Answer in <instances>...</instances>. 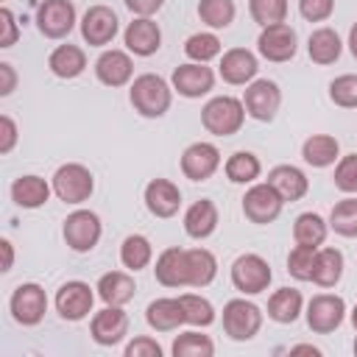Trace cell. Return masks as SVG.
<instances>
[{
    "label": "cell",
    "instance_id": "cell-1",
    "mask_svg": "<svg viewBox=\"0 0 357 357\" xmlns=\"http://www.w3.org/2000/svg\"><path fill=\"white\" fill-rule=\"evenodd\" d=\"M128 100L134 112H139L142 117H162L173 103V86L162 75L142 73L134 78L128 89Z\"/></svg>",
    "mask_w": 357,
    "mask_h": 357
},
{
    "label": "cell",
    "instance_id": "cell-2",
    "mask_svg": "<svg viewBox=\"0 0 357 357\" xmlns=\"http://www.w3.org/2000/svg\"><path fill=\"white\" fill-rule=\"evenodd\" d=\"M243 120H245V106H243V100H237L231 95H218V98L206 100L201 109V123L215 137L237 134L243 128Z\"/></svg>",
    "mask_w": 357,
    "mask_h": 357
},
{
    "label": "cell",
    "instance_id": "cell-3",
    "mask_svg": "<svg viewBox=\"0 0 357 357\" xmlns=\"http://www.w3.org/2000/svg\"><path fill=\"white\" fill-rule=\"evenodd\" d=\"M92 190H95L92 173L78 162H67L53 173V192L64 204H84L92 195Z\"/></svg>",
    "mask_w": 357,
    "mask_h": 357
},
{
    "label": "cell",
    "instance_id": "cell-4",
    "mask_svg": "<svg viewBox=\"0 0 357 357\" xmlns=\"http://www.w3.org/2000/svg\"><path fill=\"white\" fill-rule=\"evenodd\" d=\"M262 329V310L245 298H231L223 307V332L231 340H251Z\"/></svg>",
    "mask_w": 357,
    "mask_h": 357
},
{
    "label": "cell",
    "instance_id": "cell-5",
    "mask_svg": "<svg viewBox=\"0 0 357 357\" xmlns=\"http://www.w3.org/2000/svg\"><path fill=\"white\" fill-rule=\"evenodd\" d=\"M271 279H273L271 265L259 254H243L231 262V284L245 296H257L268 290Z\"/></svg>",
    "mask_w": 357,
    "mask_h": 357
},
{
    "label": "cell",
    "instance_id": "cell-6",
    "mask_svg": "<svg viewBox=\"0 0 357 357\" xmlns=\"http://www.w3.org/2000/svg\"><path fill=\"white\" fill-rule=\"evenodd\" d=\"M243 106H245V114H251L254 120L259 123H271L282 106V89L276 86V81H268V78H257L245 86V95H243Z\"/></svg>",
    "mask_w": 357,
    "mask_h": 357
},
{
    "label": "cell",
    "instance_id": "cell-7",
    "mask_svg": "<svg viewBox=\"0 0 357 357\" xmlns=\"http://www.w3.org/2000/svg\"><path fill=\"white\" fill-rule=\"evenodd\" d=\"M282 206H284V198H282L268 181L248 187L245 195H243V215H245L251 223H257V226L273 223V220L279 218Z\"/></svg>",
    "mask_w": 357,
    "mask_h": 357
},
{
    "label": "cell",
    "instance_id": "cell-8",
    "mask_svg": "<svg viewBox=\"0 0 357 357\" xmlns=\"http://www.w3.org/2000/svg\"><path fill=\"white\" fill-rule=\"evenodd\" d=\"M61 231H64V240H67V245L73 251L86 254V251H92L98 245L103 229H100V218L92 209H75V212L67 215Z\"/></svg>",
    "mask_w": 357,
    "mask_h": 357
},
{
    "label": "cell",
    "instance_id": "cell-9",
    "mask_svg": "<svg viewBox=\"0 0 357 357\" xmlns=\"http://www.w3.org/2000/svg\"><path fill=\"white\" fill-rule=\"evenodd\" d=\"M8 310H11V318L22 326H36L45 312H47V296L45 290L36 284V282H25L20 284L14 293H11V301H8Z\"/></svg>",
    "mask_w": 357,
    "mask_h": 357
},
{
    "label": "cell",
    "instance_id": "cell-10",
    "mask_svg": "<svg viewBox=\"0 0 357 357\" xmlns=\"http://www.w3.org/2000/svg\"><path fill=\"white\" fill-rule=\"evenodd\" d=\"M346 318V301L335 293H321L312 296L307 304V326L318 335H329L335 332Z\"/></svg>",
    "mask_w": 357,
    "mask_h": 357
},
{
    "label": "cell",
    "instance_id": "cell-11",
    "mask_svg": "<svg viewBox=\"0 0 357 357\" xmlns=\"http://www.w3.org/2000/svg\"><path fill=\"white\" fill-rule=\"evenodd\" d=\"M36 28L47 39H64L75 28V6L70 0H42L36 8Z\"/></svg>",
    "mask_w": 357,
    "mask_h": 357
},
{
    "label": "cell",
    "instance_id": "cell-12",
    "mask_svg": "<svg viewBox=\"0 0 357 357\" xmlns=\"http://www.w3.org/2000/svg\"><path fill=\"white\" fill-rule=\"evenodd\" d=\"M120 31V22H117V14L109 8V6H89L81 17V36L86 45L92 47H103L109 45Z\"/></svg>",
    "mask_w": 357,
    "mask_h": 357
},
{
    "label": "cell",
    "instance_id": "cell-13",
    "mask_svg": "<svg viewBox=\"0 0 357 357\" xmlns=\"http://www.w3.org/2000/svg\"><path fill=\"white\" fill-rule=\"evenodd\" d=\"M296 47H298L296 31H293L287 22H276V25L262 28V33H259V39H257L259 56L268 59V61H276V64L290 61V59L296 56Z\"/></svg>",
    "mask_w": 357,
    "mask_h": 357
},
{
    "label": "cell",
    "instance_id": "cell-14",
    "mask_svg": "<svg viewBox=\"0 0 357 357\" xmlns=\"http://www.w3.org/2000/svg\"><path fill=\"white\" fill-rule=\"evenodd\" d=\"M92 304H95V293L86 282H64L59 290H56V312L64 318V321H81L92 312Z\"/></svg>",
    "mask_w": 357,
    "mask_h": 357
},
{
    "label": "cell",
    "instance_id": "cell-15",
    "mask_svg": "<svg viewBox=\"0 0 357 357\" xmlns=\"http://www.w3.org/2000/svg\"><path fill=\"white\" fill-rule=\"evenodd\" d=\"M173 89L184 98H201L209 95L215 86V73L212 67L201 64V61H190V64H178L173 70Z\"/></svg>",
    "mask_w": 357,
    "mask_h": 357
},
{
    "label": "cell",
    "instance_id": "cell-16",
    "mask_svg": "<svg viewBox=\"0 0 357 357\" xmlns=\"http://www.w3.org/2000/svg\"><path fill=\"white\" fill-rule=\"evenodd\" d=\"M220 167V151L212 142H192L181 153V173L190 181H206Z\"/></svg>",
    "mask_w": 357,
    "mask_h": 357
},
{
    "label": "cell",
    "instance_id": "cell-17",
    "mask_svg": "<svg viewBox=\"0 0 357 357\" xmlns=\"http://www.w3.org/2000/svg\"><path fill=\"white\" fill-rule=\"evenodd\" d=\"M92 340L100 346H117L126 335H128V315L123 312V307L106 304L100 312L92 315Z\"/></svg>",
    "mask_w": 357,
    "mask_h": 357
},
{
    "label": "cell",
    "instance_id": "cell-18",
    "mask_svg": "<svg viewBox=\"0 0 357 357\" xmlns=\"http://www.w3.org/2000/svg\"><path fill=\"white\" fill-rule=\"evenodd\" d=\"M259 64H257V56L245 47H231L223 53L220 64H218V73L226 84H234V86H243V84H251L254 75H257Z\"/></svg>",
    "mask_w": 357,
    "mask_h": 357
},
{
    "label": "cell",
    "instance_id": "cell-19",
    "mask_svg": "<svg viewBox=\"0 0 357 357\" xmlns=\"http://www.w3.org/2000/svg\"><path fill=\"white\" fill-rule=\"evenodd\" d=\"M145 206L153 218H173L181 206V190L167 178H151L145 184Z\"/></svg>",
    "mask_w": 357,
    "mask_h": 357
},
{
    "label": "cell",
    "instance_id": "cell-20",
    "mask_svg": "<svg viewBox=\"0 0 357 357\" xmlns=\"http://www.w3.org/2000/svg\"><path fill=\"white\" fill-rule=\"evenodd\" d=\"M95 75L106 86H123L134 75V61H131V56L126 50H114V47L103 50L98 56V61H95Z\"/></svg>",
    "mask_w": 357,
    "mask_h": 357
},
{
    "label": "cell",
    "instance_id": "cell-21",
    "mask_svg": "<svg viewBox=\"0 0 357 357\" xmlns=\"http://www.w3.org/2000/svg\"><path fill=\"white\" fill-rule=\"evenodd\" d=\"M123 42L134 56H153L162 45V31L151 17H137L134 22H128Z\"/></svg>",
    "mask_w": 357,
    "mask_h": 357
},
{
    "label": "cell",
    "instance_id": "cell-22",
    "mask_svg": "<svg viewBox=\"0 0 357 357\" xmlns=\"http://www.w3.org/2000/svg\"><path fill=\"white\" fill-rule=\"evenodd\" d=\"M156 282L165 287H187V248L170 245L156 257Z\"/></svg>",
    "mask_w": 357,
    "mask_h": 357
},
{
    "label": "cell",
    "instance_id": "cell-23",
    "mask_svg": "<svg viewBox=\"0 0 357 357\" xmlns=\"http://www.w3.org/2000/svg\"><path fill=\"white\" fill-rule=\"evenodd\" d=\"M268 184L284 198V201H298L307 195L310 190V181L304 176V170H298L296 165H276L271 173H268Z\"/></svg>",
    "mask_w": 357,
    "mask_h": 357
},
{
    "label": "cell",
    "instance_id": "cell-24",
    "mask_svg": "<svg viewBox=\"0 0 357 357\" xmlns=\"http://www.w3.org/2000/svg\"><path fill=\"white\" fill-rule=\"evenodd\" d=\"M53 184H47L42 176H20L11 184V201L22 209H39L47 204Z\"/></svg>",
    "mask_w": 357,
    "mask_h": 357
},
{
    "label": "cell",
    "instance_id": "cell-25",
    "mask_svg": "<svg viewBox=\"0 0 357 357\" xmlns=\"http://www.w3.org/2000/svg\"><path fill=\"white\" fill-rule=\"evenodd\" d=\"M218 229V206L209 198H201L187 206L184 212V231L192 240H206Z\"/></svg>",
    "mask_w": 357,
    "mask_h": 357
},
{
    "label": "cell",
    "instance_id": "cell-26",
    "mask_svg": "<svg viewBox=\"0 0 357 357\" xmlns=\"http://www.w3.org/2000/svg\"><path fill=\"white\" fill-rule=\"evenodd\" d=\"M145 321L156 332H173L181 324H187V315H184V307H181L178 298H156V301L148 304Z\"/></svg>",
    "mask_w": 357,
    "mask_h": 357
},
{
    "label": "cell",
    "instance_id": "cell-27",
    "mask_svg": "<svg viewBox=\"0 0 357 357\" xmlns=\"http://www.w3.org/2000/svg\"><path fill=\"white\" fill-rule=\"evenodd\" d=\"M98 296L103 298V304H114V307H123V304H128L131 298H134V290H137V284H134V279L128 276V273H123V271H109V273H103L100 279H98Z\"/></svg>",
    "mask_w": 357,
    "mask_h": 357
},
{
    "label": "cell",
    "instance_id": "cell-28",
    "mask_svg": "<svg viewBox=\"0 0 357 357\" xmlns=\"http://www.w3.org/2000/svg\"><path fill=\"white\" fill-rule=\"evenodd\" d=\"M47 67L56 78H75L86 67V53L78 45H59L47 56Z\"/></svg>",
    "mask_w": 357,
    "mask_h": 357
},
{
    "label": "cell",
    "instance_id": "cell-29",
    "mask_svg": "<svg viewBox=\"0 0 357 357\" xmlns=\"http://www.w3.org/2000/svg\"><path fill=\"white\" fill-rule=\"evenodd\" d=\"M301 156L312 167H329V165H335L340 159V145H337V139L332 134H312L310 139H304Z\"/></svg>",
    "mask_w": 357,
    "mask_h": 357
},
{
    "label": "cell",
    "instance_id": "cell-30",
    "mask_svg": "<svg viewBox=\"0 0 357 357\" xmlns=\"http://www.w3.org/2000/svg\"><path fill=\"white\" fill-rule=\"evenodd\" d=\"M218 276V259L206 248H187V287H206Z\"/></svg>",
    "mask_w": 357,
    "mask_h": 357
},
{
    "label": "cell",
    "instance_id": "cell-31",
    "mask_svg": "<svg viewBox=\"0 0 357 357\" xmlns=\"http://www.w3.org/2000/svg\"><path fill=\"white\" fill-rule=\"evenodd\" d=\"M343 276V254L337 248H318L312 262V279L318 287H335Z\"/></svg>",
    "mask_w": 357,
    "mask_h": 357
},
{
    "label": "cell",
    "instance_id": "cell-32",
    "mask_svg": "<svg viewBox=\"0 0 357 357\" xmlns=\"http://www.w3.org/2000/svg\"><path fill=\"white\" fill-rule=\"evenodd\" d=\"M304 298L296 287H279L271 298H268V318L276 324H293L301 315Z\"/></svg>",
    "mask_w": 357,
    "mask_h": 357
},
{
    "label": "cell",
    "instance_id": "cell-33",
    "mask_svg": "<svg viewBox=\"0 0 357 357\" xmlns=\"http://www.w3.org/2000/svg\"><path fill=\"white\" fill-rule=\"evenodd\" d=\"M340 50H343V42L337 36V31L332 28H318L310 33V42H307V53L315 64H335L340 59Z\"/></svg>",
    "mask_w": 357,
    "mask_h": 357
},
{
    "label": "cell",
    "instance_id": "cell-34",
    "mask_svg": "<svg viewBox=\"0 0 357 357\" xmlns=\"http://www.w3.org/2000/svg\"><path fill=\"white\" fill-rule=\"evenodd\" d=\"M326 231H329V223L318 212H301L293 223V240L301 243V245L321 248V243L326 240Z\"/></svg>",
    "mask_w": 357,
    "mask_h": 357
},
{
    "label": "cell",
    "instance_id": "cell-35",
    "mask_svg": "<svg viewBox=\"0 0 357 357\" xmlns=\"http://www.w3.org/2000/svg\"><path fill=\"white\" fill-rule=\"evenodd\" d=\"M223 170H226V178H229L231 184H251V181L259 176L262 165H259V159H257L251 151H237V153H231V156L226 159Z\"/></svg>",
    "mask_w": 357,
    "mask_h": 357
},
{
    "label": "cell",
    "instance_id": "cell-36",
    "mask_svg": "<svg viewBox=\"0 0 357 357\" xmlns=\"http://www.w3.org/2000/svg\"><path fill=\"white\" fill-rule=\"evenodd\" d=\"M151 257H153V248H151V240L142 237V234H128L120 245V262L128 268V271H142L151 265Z\"/></svg>",
    "mask_w": 357,
    "mask_h": 357
},
{
    "label": "cell",
    "instance_id": "cell-37",
    "mask_svg": "<svg viewBox=\"0 0 357 357\" xmlns=\"http://www.w3.org/2000/svg\"><path fill=\"white\" fill-rule=\"evenodd\" d=\"M234 14V0H198V17L209 28H229Z\"/></svg>",
    "mask_w": 357,
    "mask_h": 357
},
{
    "label": "cell",
    "instance_id": "cell-38",
    "mask_svg": "<svg viewBox=\"0 0 357 357\" xmlns=\"http://www.w3.org/2000/svg\"><path fill=\"white\" fill-rule=\"evenodd\" d=\"M329 229L340 237H357V198H343L329 212Z\"/></svg>",
    "mask_w": 357,
    "mask_h": 357
},
{
    "label": "cell",
    "instance_id": "cell-39",
    "mask_svg": "<svg viewBox=\"0 0 357 357\" xmlns=\"http://www.w3.org/2000/svg\"><path fill=\"white\" fill-rule=\"evenodd\" d=\"M176 357H212L215 354V343L209 340V335H201V332H181L176 340H173V349H170Z\"/></svg>",
    "mask_w": 357,
    "mask_h": 357
},
{
    "label": "cell",
    "instance_id": "cell-40",
    "mask_svg": "<svg viewBox=\"0 0 357 357\" xmlns=\"http://www.w3.org/2000/svg\"><path fill=\"white\" fill-rule=\"evenodd\" d=\"M184 53L192 59V61H212L215 56H220V39L209 31H201V33H192L187 42H184Z\"/></svg>",
    "mask_w": 357,
    "mask_h": 357
},
{
    "label": "cell",
    "instance_id": "cell-41",
    "mask_svg": "<svg viewBox=\"0 0 357 357\" xmlns=\"http://www.w3.org/2000/svg\"><path fill=\"white\" fill-rule=\"evenodd\" d=\"M248 11H251V20L257 25L268 28V25L284 22V17H287V0H248Z\"/></svg>",
    "mask_w": 357,
    "mask_h": 357
},
{
    "label": "cell",
    "instance_id": "cell-42",
    "mask_svg": "<svg viewBox=\"0 0 357 357\" xmlns=\"http://www.w3.org/2000/svg\"><path fill=\"white\" fill-rule=\"evenodd\" d=\"M181 307H184V315H187V324L192 326H209L215 321V307L204 298V296H195V293H184L178 296Z\"/></svg>",
    "mask_w": 357,
    "mask_h": 357
},
{
    "label": "cell",
    "instance_id": "cell-43",
    "mask_svg": "<svg viewBox=\"0 0 357 357\" xmlns=\"http://www.w3.org/2000/svg\"><path fill=\"white\" fill-rule=\"evenodd\" d=\"M315 245H301L296 243V248L287 254V271L293 279L298 282H310L312 279V262H315Z\"/></svg>",
    "mask_w": 357,
    "mask_h": 357
},
{
    "label": "cell",
    "instance_id": "cell-44",
    "mask_svg": "<svg viewBox=\"0 0 357 357\" xmlns=\"http://www.w3.org/2000/svg\"><path fill=\"white\" fill-rule=\"evenodd\" d=\"M329 98H332L335 106L357 109V75H351V73L337 75V78L329 84Z\"/></svg>",
    "mask_w": 357,
    "mask_h": 357
},
{
    "label": "cell",
    "instance_id": "cell-45",
    "mask_svg": "<svg viewBox=\"0 0 357 357\" xmlns=\"http://www.w3.org/2000/svg\"><path fill=\"white\" fill-rule=\"evenodd\" d=\"M335 187L340 192H357V153L340 156L335 165Z\"/></svg>",
    "mask_w": 357,
    "mask_h": 357
},
{
    "label": "cell",
    "instance_id": "cell-46",
    "mask_svg": "<svg viewBox=\"0 0 357 357\" xmlns=\"http://www.w3.org/2000/svg\"><path fill=\"white\" fill-rule=\"evenodd\" d=\"M298 11L307 22H324L335 11V0H298Z\"/></svg>",
    "mask_w": 357,
    "mask_h": 357
},
{
    "label": "cell",
    "instance_id": "cell-47",
    "mask_svg": "<svg viewBox=\"0 0 357 357\" xmlns=\"http://www.w3.org/2000/svg\"><path fill=\"white\" fill-rule=\"evenodd\" d=\"M126 357H162V346L153 337L139 335L126 346Z\"/></svg>",
    "mask_w": 357,
    "mask_h": 357
},
{
    "label": "cell",
    "instance_id": "cell-48",
    "mask_svg": "<svg viewBox=\"0 0 357 357\" xmlns=\"http://www.w3.org/2000/svg\"><path fill=\"white\" fill-rule=\"evenodd\" d=\"M0 47H11L14 42H17V36H20V28H17V20H14V14L3 6L0 8Z\"/></svg>",
    "mask_w": 357,
    "mask_h": 357
},
{
    "label": "cell",
    "instance_id": "cell-49",
    "mask_svg": "<svg viewBox=\"0 0 357 357\" xmlns=\"http://www.w3.org/2000/svg\"><path fill=\"white\" fill-rule=\"evenodd\" d=\"M126 3V8L131 11V14H137V17H151V14H156L162 6H165V0H123Z\"/></svg>",
    "mask_w": 357,
    "mask_h": 357
},
{
    "label": "cell",
    "instance_id": "cell-50",
    "mask_svg": "<svg viewBox=\"0 0 357 357\" xmlns=\"http://www.w3.org/2000/svg\"><path fill=\"white\" fill-rule=\"evenodd\" d=\"M0 131H3L0 153H8V151L14 148V142H17V126H14V120H11L8 114H3V117H0Z\"/></svg>",
    "mask_w": 357,
    "mask_h": 357
},
{
    "label": "cell",
    "instance_id": "cell-51",
    "mask_svg": "<svg viewBox=\"0 0 357 357\" xmlns=\"http://www.w3.org/2000/svg\"><path fill=\"white\" fill-rule=\"evenodd\" d=\"M14 86H17V73H14V67H11L8 61H0V95H3V98L11 95Z\"/></svg>",
    "mask_w": 357,
    "mask_h": 357
},
{
    "label": "cell",
    "instance_id": "cell-52",
    "mask_svg": "<svg viewBox=\"0 0 357 357\" xmlns=\"http://www.w3.org/2000/svg\"><path fill=\"white\" fill-rule=\"evenodd\" d=\"M0 248H3V271H11V265H14V248H11V243L6 237L0 240Z\"/></svg>",
    "mask_w": 357,
    "mask_h": 357
},
{
    "label": "cell",
    "instance_id": "cell-53",
    "mask_svg": "<svg viewBox=\"0 0 357 357\" xmlns=\"http://www.w3.org/2000/svg\"><path fill=\"white\" fill-rule=\"evenodd\" d=\"M349 50H351V56L357 59V22H354L351 31H349Z\"/></svg>",
    "mask_w": 357,
    "mask_h": 357
},
{
    "label": "cell",
    "instance_id": "cell-54",
    "mask_svg": "<svg viewBox=\"0 0 357 357\" xmlns=\"http://www.w3.org/2000/svg\"><path fill=\"white\" fill-rule=\"evenodd\" d=\"M290 351H293V354H296V351H307V354H321V351H318L315 346H293Z\"/></svg>",
    "mask_w": 357,
    "mask_h": 357
},
{
    "label": "cell",
    "instance_id": "cell-55",
    "mask_svg": "<svg viewBox=\"0 0 357 357\" xmlns=\"http://www.w3.org/2000/svg\"><path fill=\"white\" fill-rule=\"evenodd\" d=\"M351 324H354V329H357V304H354V310H351Z\"/></svg>",
    "mask_w": 357,
    "mask_h": 357
},
{
    "label": "cell",
    "instance_id": "cell-56",
    "mask_svg": "<svg viewBox=\"0 0 357 357\" xmlns=\"http://www.w3.org/2000/svg\"><path fill=\"white\" fill-rule=\"evenodd\" d=\"M354 354H357V340H354Z\"/></svg>",
    "mask_w": 357,
    "mask_h": 357
}]
</instances>
